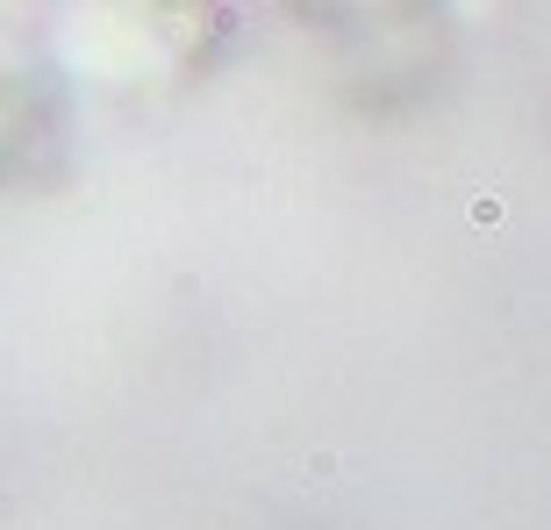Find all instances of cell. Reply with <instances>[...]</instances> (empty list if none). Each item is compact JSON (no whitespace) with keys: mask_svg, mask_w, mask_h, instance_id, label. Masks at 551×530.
<instances>
[{"mask_svg":"<svg viewBox=\"0 0 551 530\" xmlns=\"http://www.w3.org/2000/svg\"><path fill=\"white\" fill-rule=\"evenodd\" d=\"M501 215H509V201H501L494 187H480V194L466 201V223H473V230H501Z\"/></svg>","mask_w":551,"mask_h":530,"instance_id":"6da1fadb","label":"cell"}]
</instances>
